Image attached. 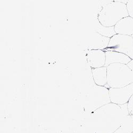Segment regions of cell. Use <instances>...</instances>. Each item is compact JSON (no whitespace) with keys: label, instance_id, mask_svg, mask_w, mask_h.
Returning a JSON list of instances; mask_svg holds the SVG:
<instances>
[{"label":"cell","instance_id":"7c38bea8","mask_svg":"<svg viewBox=\"0 0 133 133\" xmlns=\"http://www.w3.org/2000/svg\"><path fill=\"white\" fill-rule=\"evenodd\" d=\"M126 7L129 16L133 18V0H129L126 4Z\"/></svg>","mask_w":133,"mask_h":133},{"label":"cell","instance_id":"4fadbf2b","mask_svg":"<svg viewBox=\"0 0 133 133\" xmlns=\"http://www.w3.org/2000/svg\"><path fill=\"white\" fill-rule=\"evenodd\" d=\"M128 67L130 68L132 74V83H133V59H131V60L127 64Z\"/></svg>","mask_w":133,"mask_h":133},{"label":"cell","instance_id":"7a4b0ae2","mask_svg":"<svg viewBox=\"0 0 133 133\" xmlns=\"http://www.w3.org/2000/svg\"><path fill=\"white\" fill-rule=\"evenodd\" d=\"M108 88H121L132 83L131 71L125 64L113 63L107 66Z\"/></svg>","mask_w":133,"mask_h":133},{"label":"cell","instance_id":"8992f818","mask_svg":"<svg viewBox=\"0 0 133 133\" xmlns=\"http://www.w3.org/2000/svg\"><path fill=\"white\" fill-rule=\"evenodd\" d=\"M105 52V66H107L113 63H122L127 64L131 59L126 54L113 51H107Z\"/></svg>","mask_w":133,"mask_h":133},{"label":"cell","instance_id":"9c48e42d","mask_svg":"<svg viewBox=\"0 0 133 133\" xmlns=\"http://www.w3.org/2000/svg\"><path fill=\"white\" fill-rule=\"evenodd\" d=\"M110 39V38L102 36L94 31L90 48L91 50H104L107 48Z\"/></svg>","mask_w":133,"mask_h":133},{"label":"cell","instance_id":"2e32d148","mask_svg":"<svg viewBox=\"0 0 133 133\" xmlns=\"http://www.w3.org/2000/svg\"><path fill=\"white\" fill-rule=\"evenodd\" d=\"M131 133H133V131H132V132H131Z\"/></svg>","mask_w":133,"mask_h":133},{"label":"cell","instance_id":"ba28073f","mask_svg":"<svg viewBox=\"0 0 133 133\" xmlns=\"http://www.w3.org/2000/svg\"><path fill=\"white\" fill-rule=\"evenodd\" d=\"M92 74L95 84L108 88L107 66H104L100 68L92 69Z\"/></svg>","mask_w":133,"mask_h":133},{"label":"cell","instance_id":"52a82bcc","mask_svg":"<svg viewBox=\"0 0 133 133\" xmlns=\"http://www.w3.org/2000/svg\"><path fill=\"white\" fill-rule=\"evenodd\" d=\"M114 27L116 34L131 36L133 34V18L128 16L121 19Z\"/></svg>","mask_w":133,"mask_h":133},{"label":"cell","instance_id":"5b68a950","mask_svg":"<svg viewBox=\"0 0 133 133\" xmlns=\"http://www.w3.org/2000/svg\"><path fill=\"white\" fill-rule=\"evenodd\" d=\"M87 61L92 69L105 66V52L102 50H90L87 54Z\"/></svg>","mask_w":133,"mask_h":133},{"label":"cell","instance_id":"5bb4252c","mask_svg":"<svg viewBox=\"0 0 133 133\" xmlns=\"http://www.w3.org/2000/svg\"><path fill=\"white\" fill-rule=\"evenodd\" d=\"M128 1H129V0H111V1L121 2V3H123L126 4L127 3Z\"/></svg>","mask_w":133,"mask_h":133},{"label":"cell","instance_id":"277c9868","mask_svg":"<svg viewBox=\"0 0 133 133\" xmlns=\"http://www.w3.org/2000/svg\"><path fill=\"white\" fill-rule=\"evenodd\" d=\"M111 103L118 105L127 104L133 95V83L121 88H109Z\"/></svg>","mask_w":133,"mask_h":133},{"label":"cell","instance_id":"30bf717a","mask_svg":"<svg viewBox=\"0 0 133 133\" xmlns=\"http://www.w3.org/2000/svg\"><path fill=\"white\" fill-rule=\"evenodd\" d=\"M94 31L97 32L100 35L109 37L111 38L115 35L116 34V33L115 30V27H105L103 26L99 21H98V19L96 20V22L95 24V28H94Z\"/></svg>","mask_w":133,"mask_h":133},{"label":"cell","instance_id":"9a60e30c","mask_svg":"<svg viewBox=\"0 0 133 133\" xmlns=\"http://www.w3.org/2000/svg\"><path fill=\"white\" fill-rule=\"evenodd\" d=\"M131 37H132V38H133V34H132V35H131Z\"/></svg>","mask_w":133,"mask_h":133},{"label":"cell","instance_id":"6da1fadb","mask_svg":"<svg viewBox=\"0 0 133 133\" xmlns=\"http://www.w3.org/2000/svg\"><path fill=\"white\" fill-rule=\"evenodd\" d=\"M128 16L126 4L112 1L103 6L97 19L103 26L113 27L120 20Z\"/></svg>","mask_w":133,"mask_h":133},{"label":"cell","instance_id":"3957f363","mask_svg":"<svg viewBox=\"0 0 133 133\" xmlns=\"http://www.w3.org/2000/svg\"><path fill=\"white\" fill-rule=\"evenodd\" d=\"M132 47L133 38L131 36L116 34L110 38L107 48L103 51H116L127 55Z\"/></svg>","mask_w":133,"mask_h":133},{"label":"cell","instance_id":"8fae6325","mask_svg":"<svg viewBox=\"0 0 133 133\" xmlns=\"http://www.w3.org/2000/svg\"><path fill=\"white\" fill-rule=\"evenodd\" d=\"M127 109L129 116L133 119V95L127 103Z\"/></svg>","mask_w":133,"mask_h":133}]
</instances>
